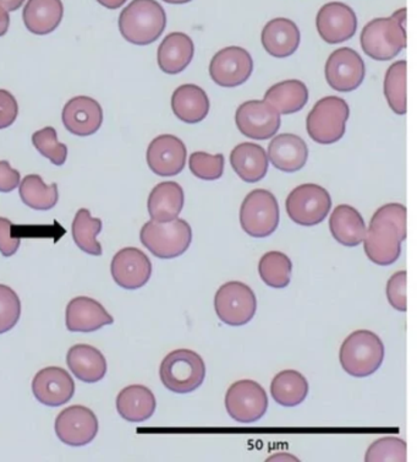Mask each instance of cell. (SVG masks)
Masks as SVG:
<instances>
[{
  "instance_id": "cell-51",
  "label": "cell",
  "mask_w": 417,
  "mask_h": 462,
  "mask_svg": "<svg viewBox=\"0 0 417 462\" xmlns=\"http://www.w3.org/2000/svg\"><path fill=\"white\" fill-rule=\"evenodd\" d=\"M163 2L169 3V5H186L191 0H163Z\"/></svg>"
},
{
  "instance_id": "cell-13",
  "label": "cell",
  "mask_w": 417,
  "mask_h": 462,
  "mask_svg": "<svg viewBox=\"0 0 417 462\" xmlns=\"http://www.w3.org/2000/svg\"><path fill=\"white\" fill-rule=\"evenodd\" d=\"M235 122L241 134L255 140L271 139L280 128V115L266 101H248L238 108Z\"/></svg>"
},
{
  "instance_id": "cell-9",
  "label": "cell",
  "mask_w": 417,
  "mask_h": 462,
  "mask_svg": "<svg viewBox=\"0 0 417 462\" xmlns=\"http://www.w3.org/2000/svg\"><path fill=\"white\" fill-rule=\"evenodd\" d=\"M214 310L217 317L231 327H241L249 323L258 310L255 292L245 283L231 282L224 283L214 296Z\"/></svg>"
},
{
  "instance_id": "cell-16",
  "label": "cell",
  "mask_w": 417,
  "mask_h": 462,
  "mask_svg": "<svg viewBox=\"0 0 417 462\" xmlns=\"http://www.w3.org/2000/svg\"><path fill=\"white\" fill-rule=\"evenodd\" d=\"M111 272L116 285L125 290H138L150 282L152 263L138 248H124L112 260Z\"/></svg>"
},
{
  "instance_id": "cell-28",
  "label": "cell",
  "mask_w": 417,
  "mask_h": 462,
  "mask_svg": "<svg viewBox=\"0 0 417 462\" xmlns=\"http://www.w3.org/2000/svg\"><path fill=\"white\" fill-rule=\"evenodd\" d=\"M153 221L169 222L179 217L184 208V190L176 181H163L153 188L147 201Z\"/></svg>"
},
{
  "instance_id": "cell-45",
  "label": "cell",
  "mask_w": 417,
  "mask_h": 462,
  "mask_svg": "<svg viewBox=\"0 0 417 462\" xmlns=\"http://www.w3.org/2000/svg\"><path fill=\"white\" fill-rule=\"evenodd\" d=\"M20 173L14 170L8 161H0V191L10 193L19 187Z\"/></svg>"
},
{
  "instance_id": "cell-20",
  "label": "cell",
  "mask_w": 417,
  "mask_h": 462,
  "mask_svg": "<svg viewBox=\"0 0 417 462\" xmlns=\"http://www.w3.org/2000/svg\"><path fill=\"white\" fill-rule=\"evenodd\" d=\"M32 392L43 405L58 407L73 399L75 383L65 369L47 367L37 373L33 378Z\"/></svg>"
},
{
  "instance_id": "cell-19",
  "label": "cell",
  "mask_w": 417,
  "mask_h": 462,
  "mask_svg": "<svg viewBox=\"0 0 417 462\" xmlns=\"http://www.w3.org/2000/svg\"><path fill=\"white\" fill-rule=\"evenodd\" d=\"M61 119L68 132L85 138L94 135L101 128L104 123V109L94 98L77 96L65 105Z\"/></svg>"
},
{
  "instance_id": "cell-24",
  "label": "cell",
  "mask_w": 417,
  "mask_h": 462,
  "mask_svg": "<svg viewBox=\"0 0 417 462\" xmlns=\"http://www.w3.org/2000/svg\"><path fill=\"white\" fill-rule=\"evenodd\" d=\"M67 363L78 381L88 384L102 381L107 373V361L104 354L90 345L73 346L68 352Z\"/></svg>"
},
{
  "instance_id": "cell-30",
  "label": "cell",
  "mask_w": 417,
  "mask_h": 462,
  "mask_svg": "<svg viewBox=\"0 0 417 462\" xmlns=\"http://www.w3.org/2000/svg\"><path fill=\"white\" fill-rule=\"evenodd\" d=\"M232 169L242 180L256 183L266 177L268 171V156L265 149L256 143H242L231 153Z\"/></svg>"
},
{
  "instance_id": "cell-42",
  "label": "cell",
  "mask_w": 417,
  "mask_h": 462,
  "mask_svg": "<svg viewBox=\"0 0 417 462\" xmlns=\"http://www.w3.org/2000/svg\"><path fill=\"white\" fill-rule=\"evenodd\" d=\"M387 299L394 310L399 311L408 310V304H406V273L404 270L395 273L388 280Z\"/></svg>"
},
{
  "instance_id": "cell-43",
  "label": "cell",
  "mask_w": 417,
  "mask_h": 462,
  "mask_svg": "<svg viewBox=\"0 0 417 462\" xmlns=\"http://www.w3.org/2000/svg\"><path fill=\"white\" fill-rule=\"evenodd\" d=\"M19 115V105L12 92L0 88V129L9 128Z\"/></svg>"
},
{
  "instance_id": "cell-33",
  "label": "cell",
  "mask_w": 417,
  "mask_h": 462,
  "mask_svg": "<svg viewBox=\"0 0 417 462\" xmlns=\"http://www.w3.org/2000/svg\"><path fill=\"white\" fill-rule=\"evenodd\" d=\"M309 393V383L302 373L283 371L273 378L271 395L280 406L295 407L305 402Z\"/></svg>"
},
{
  "instance_id": "cell-40",
  "label": "cell",
  "mask_w": 417,
  "mask_h": 462,
  "mask_svg": "<svg viewBox=\"0 0 417 462\" xmlns=\"http://www.w3.org/2000/svg\"><path fill=\"white\" fill-rule=\"evenodd\" d=\"M22 316V300L9 286L0 285V335L12 330Z\"/></svg>"
},
{
  "instance_id": "cell-4",
  "label": "cell",
  "mask_w": 417,
  "mask_h": 462,
  "mask_svg": "<svg viewBox=\"0 0 417 462\" xmlns=\"http://www.w3.org/2000/svg\"><path fill=\"white\" fill-rule=\"evenodd\" d=\"M160 381L176 393H189L200 388L206 378V365L193 350L180 348L170 352L160 363Z\"/></svg>"
},
{
  "instance_id": "cell-39",
  "label": "cell",
  "mask_w": 417,
  "mask_h": 462,
  "mask_svg": "<svg viewBox=\"0 0 417 462\" xmlns=\"http://www.w3.org/2000/svg\"><path fill=\"white\" fill-rule=\"evenodd\" d=\"M365 461H406V443L394 437L374 441L366 451Z\"/></svg>"
},
{
  "instance_id": "cell-38",
  "label": "cell",
  "mask_w": 417,
  "mask_h": 462,
  "mask_svg": "<svg viewBox=\"0 0 417 462\" xmlns=\"http://www.w3.org/2000/svg\"><path fill=\"white\" fill-rule=\"evenodd\" d=\"M32 143L37 152L56 166H63L68 157V147L58 142L57 130L53 126L39 130L32 135Z\"/></svg>"
},
{
  "instance_id": "cell-12",
  "label": "cell",
  "mask_w": 417,
  "mask_h": 462,
  "mask_svg": "<svg viewBox=\"0 0 417 462\" xmlns=\"http://www.w3.org/2000/svg\"><path fill=\"white\" fill-rule=\"evenodd\" d=\"M254 70V60L241 47L220 51L210 64L212 80L222 88H237L248 81Z\"/></svg>"
},
{
  "instance_id": "cell-10",
  "label": "cell",
  "mask_w": 417,
  "mask_h": 462,
  "mask_svg": "<svg viewBox=\"0 0 417 462\" xmlns=\"http://www.w3.org/2000/svg\"><path fill=\"white\" fill-rule=\"evenodd\" d=\"M286 208L295 224L310 227L321 224L330 214L331 195L317 184H303L286 198Z\"/></svg>"
},
{
  "instance_id": "cell-6",
  "label": "cell",
  "mask_w": 417,
  "mask_h": 462,
  "mask_svg": "<svg viewBox=\"0 0 417 462\" xmlns=\"http://www.w3.org/2000/svg\"><path fill=\"white\" fill-rule=\"evenodd\" d=\"M350 109L343 98L328 96L314 105L307 117V133L313 142L330 145L340 142L345 134V125Z\"/></svg>"
},
{
  "instance_id": "cell-3",
  "label": "cell",
  "mask_w": 417,
  "mask_h": 462,
  "mask_svg": "<svg viewBox=\"0 0 417 462\" xmlns=\"http://www.w3.org/2000/svg\"><path fill=\"white\" fill-rule=\"evenodd\" d=\"M340 359L341 367L348 374L366 378L381 368L385 359V345L372 331H354L341 344Z\"/></svg>"
},
{
  "instance_id": "cell-15",
  "label": "cell",
  "mask_w": 417,
  "mask_h": 462,
  "mask_svg": "<svg viewBox=\"0 0 417 462\" xmlns=\"http://www.w3.org/2000/svg\"><path fill=\"white\" fill-rule=\"evenodd\" d=\"M326 79L333 90L340 92L357 90L365 79L364 60L351 48H340L328 58Z\"/></svg>"
},
{
  "instance_id": "cell-25",
  "label": "cell",
  "mask_w": 417,
  "mask_h": 462,
  "mask_svg": "<svg viewBox=\"0 0 417 462\" xmlns=\"http://www.w3.org/2000/svg\"><path fill=\"white\" fill-rule=\"evenodd\" d=\"M156 407L155 395L143 385L126 386L116 398V410L119 415L131 423H141L151 419Z\"/></svg>"
},
{
  "instance_id": "cell-8",
  "label": "cell",
  "mask_w": 417,
  "mask_h": 462,
  "mask_svg": "<svg viewBox=\"0 0 417 462\" xmlns=\"http://www.w3.org/2000/svg\"><path fill=\"white\" fill-rule=\"evenodd\" d=\"M361 47L375 60H391L406 47V30L392 18L372 20L361 32Z\"/></svg>"
},
{
  "instance_id": "cell-21",
  "label": "cell",
  "mask_w": 417,
  "mask_h": 462,
  "mask_svg": "<svg viewBox=\"0 0 417 462\" xmlns=\"http://www.w3.org/2000/svg\"><path fill=\"white\" fill-rule=\"evenodd\" d=\"M114 323L101 303L90 297H77L67 307V328L71 333H94Z\"/></svg>"
},
{
  "instance_id": "cell-48",
  "label": "cell",
  "mask_w": 417,
  "mask_h": 462,
  "mask_svg": "<svg viewBox=\"0 0 417 462\" xmlns=\"http://www.w3.org/2000/svg\"><path fill=\"white\" fill-rule=\"evenodd\" d=\"M99 5H104V8L109 10H115L121 8V6L124 5L126 0H97Z\"/></svg>"
},
{
  "instance_id": "cell-32",
  "label": "cell",
  "mask_w": 417,
  "mask_h": 462,
  "mask_svg": "<svg viewBox=\"0 0 417 462\" xmlns=\"http://www.w3.org/2000/svg\"><path fill=\"white\" fill-rule=\"evenodd\" d=\"M309 100V90L300 80H286L273 85L266 92L265 101L272 105L279 115H292L302 111Z\"/></svg>"
},
{
  "instance_id": "cell-2",
  "label": "cell",
  "mask_w": 417,
  "mask_h": 462,
  "mask_svg": "<svg viewBox=\"0 0 417 462\" xmlns=\"http://www.w3.org/2000/svg\"><path fill=\"white\" fill-rule=\"evenodd\" d=\"M119 30L128 42L147 46L166 30L167 15L156 0H132L119 16Z\"/></svg>"
},
{
  "instance_id": "cell-26",
  "label": "cell",
  "mask_w": 417,
  "mask_h": 462,
  "mask_svg": "<svg viewBox=\"0 0 417 462\" xmlns=\"http://www.w3.org/2000/svg\"><path fill=\"white\" fill-rule=\"evenodd\" d=\"M64 6L61 0H29L23 8L26 29L35 35H48L60 25Z\"/></svg>"
},
{
  "instance_id": "cell-46",
  "label": "cell",
  "mask_w": 417,
  "mask_h": 462,
  "mask_svg": "<svg viewBox=\"0 0 417 462\" xmlns=\"http://www.w3.org/2000/svg\"><path fill=\"white\" fill-rule=\"evenodd\" d=\"M10 26L9 12H6L5 8L0 6V37L5 35L8 32Z\"/></svg>"
},
{
  "instance_id": "cell-36",
  "label": "cell",
  "mask_w": 417,
  "mask_h": 462,
  "mask_svg": "<svg viewBox=\"0 0 417 462\" xmlns=\"http://www.w3.org/2000/svg\"><path fill=\"white\" fill-rule=\"evenodd\" d=\"M293 263L285 253L268 252L258 263L262 282L273 289H286L292 280Z\"/></svg>"
},
{
  "instance_id": "cell-41",
  "label": "cell",
  "mask_w": 417,
  "mask_h": 462,
  "mask_svg": "<svg viewBox=\"0 0 417 462\" xmlns=\"http://www.w3.org/2000/svg\"><path fill=\"white\" fill-rule=\"evenodd\" d=\"M190 170L195 177L204 180H217L223 176L224 157L206 152H194L190 157Z\"/></svg>"
},
{
  "instance_id": "cell-5",
  "label": "cell",
  "mask_w": 417,
  "mask_h": 462,
  "mask_svg": "<svg viewBox=\"0 0 417 462\" xmlns=\"http://www.w3.org/2000/svg\"><path fill=\"white\" fill-rule=\"evenodd\" d=\"M143 245L159 259H174L183 255L193 242V229L186 220L169 222L149 221L140 232Z\"/></svg>"
},
{
  "instance_id": "cell-50",
  "label": "cell",
  "mask_w": 417,
  "mask_h": 462,
  "mask_svg": "<svg viewBox=\"0 0 417 462\" xmlns=\"http://www.w3.org/2000/svg\"><path fill=\"white\" fill-rule=\"evenodd\" d=\"M276 458H280V460L297 461V458L295 457H292V455H286V454H283V455L276 454V455H275V457H269L268 461L276 460Z\"/></svg>"
},
{
  "instance_id": "cell-11",
  "label": "cell",
  "mask_w": 417,
  "mask_h": 462,
  "mask_svg": "<svg viewBox=\"0 0 417 462\" xmlns=\"http://www.w3.org/2000/svg\"><path fill=\"white\" fill-rule=\"evenodd\" d=\"M228 415L239 423H254L261 420L268 409L265 389L254 381H239L225 393Z\"/></svg>"
},
{
  "instance_id": "cell-31",
  "label": "cell",
  "mask_w": 417,
  "mask_h": 462,
  "mask_svg": "<svg viewBox=\"0 0 417 462\" xmlns=\"http://www.w3.org/2000/svg\"><path fill=\"white\" fill-rule=\"evenodd\" d=\"M330 229L333 238L345 246H357L364 242L366 225L360 212L350 205H340L331 215Z\"/></svg>"
},
{
  "instance_id": "cell-29",
  "label": "cell",
  "mask_w": 417,
  "mask_h": 462,
  "mask_svg": "<svg viewBox=\"0 0 417 462\" xmlns=\"http://www.w3.org/2000/svg\"><path fill=\"white\" fill-rule=\"evenodd\" d=\"M174 115L180 121L195 125L203 122L210 112V100L203 88L193 84L181 85L172 97Z\"/></svg>"
},
{
  "instance_id": "cell-37",
  "label": "cell",
  "mask_w": 417,
  "mask_h": 462,
  "mask_svg": "<svg viewBox=\"0 0 417 462\" xmlns=\"http://www.w3.org/2000/svg\"><path fill=\"white\" fill-rule=\"evenodd\" d=\"M385 95L389 107L399 116L406 113V61L399 60L389 67L385 79Z\"/></svg>"
},
{
  "instance_id": "cell-49",
  "label": "cell",
  "mask_w": 417,
  "mask_h": 462,
  "mask_svg": "<svg viewBox=\"0 0 417 462\" xmlns=\"http://www.w3.org/2000/svg\"><path fill=\"white\" fill-rule=\"evenodd\" d=\"M392 19L395 20L396 23H399L402 27H406V9L403 8L398 10V12H395L392 15Z\"/></svg>"
},
{
  "instance_id": "cell-23",
  "label": "cell",
  "mask_w": 417,
  "mask_h": 462,
  "mask_svg": "<svg viewBox=\"0 0 417 462\" xmlns=\"http://www.w3.org/2000/svg\"><path fill=\"white\" fill-rule=\"evenodd\" d=\"M300 30L292 20L278 18L271 20L262 30V44L266 52L275 58L292 56L299 48Z\"/></svg>"
},
{
  "instance_id": "cell-17",
  "label": "cell",
  "mask_w": 417,
  "mask_h": 462,
  "mask_svg": "<svg viewBox=\"0 0 417 462\" xmlns=\"http://www.w3.org/2000/svg\"><path fill=\"white\" fill-rule=\"evenodd\" d=\"M316 25L320 36L327 43L344 42L357 32V14L344 3H328L317 14Z\"/></svg>"
},
{
  "instance_id": "cell-27",
  "label": "cell",
  "mask_w": 417,
  "mask_h": 462,
  "mask_svg": "<svg viewBox=\"0 0 417 462\" xmlns=\"http://www.w3.org/2000/svg\"><path fill=\"white\" fill-rule=\"evenodd\" d=\"M195 47L193 40L183 32H173L160 43L157 60L160 69L167 74H179L186 69L193 60Z\"/></svg>"
},
{
  "instance_id": "cell-7",
  "label": "cell",
  "mask_w": 417,
  "mask_h": 462,
  "mask_svg": "<svg viewBox=\"0 0 417 462\" xmlns=\"http://www.w3.org/2000/svg\"><path fill=\"white\" fill-rule=\"evenodd\" d=\"M240 225L251 237L271 236L279 225V207L275 195L265 189L248 194L240 208Z\"/></svg>"
},
{
  "instance_id": "cell-14",
  "label": "cell",
  "mask_w": 417,
  "mask_h": 462,
  "mask_svg": "<svg viewBox=\"0 0 417 462\" xmlns=\"http://www.w3.org/2000/svg\"><path fill=\"white\" fill-rule=\"evenodd\" d=\"M98 420L88 407L75 405L61 411L56 420V433L70 447L90 444L98 433Z\"/></svg>"
},
{
  "instance_id": "cell-22",
  "label": "cell",
  "mask_w": 417,
  "mask_h": 462,
  "mask_svg": "<svg viewBox=\"0 0 417 462\" xmlns=\"http://www.w3.org/2000/svg\"><path fill=\"white\" fill-rule=\"evenodd\" d=\"M268 161L276 169L293 173L305 166L309 150L300 136L280 134L273 138L268 146Z\"/></svg>"
},
{
  "instance_id": "cell-47",
  "label": "cell",
  "mask_w": 417,
  "mask_h": 462,
  "mask_svg": "<svg viewBox=\"0 0 417 462\" xmlns=\"http://www.w3.org/2000/svg\"><path fill=\"white\" fill-rule=\"evenodd\" d=\"M25 0H0V6L5 8L6 12H16L22 8Z\"/></svg>"
},
{
  "instance_id": "cell-1",
  "label": "cell",
  "mask_w": 417,
  "mask_h": 462,
  "mask_svg": "<svg viewBox=\"0 0 417 462\" xmlns=\"http://www.w3.org/2000/svg\"><path fill=\"white\" fill-rule=\"evenodd\" d=\"M405 238L406 208L402 204L385 205L375 212L370 227L366 231V255L377 265H392L402 254V243Z\"/></svg>"
},
{
  "instance_id": "cell-35",
  "label": "cell",
  "mask_w": 417,
  "mask_h": 462,
  "mask_svg": "<svg viewBox=\"0 0 417 462\" xmlns=\"http://www.w3.org/2000/svg\"><path fill=\"white\" fill-rule=\"evenodd\" d=\"M102 231V221L91 217L90 210L81 208L75 215L71 234L78 248L87 254L102 255V245L97 236Z\"/></svg>"
},
{
  "instance_id": "cell-18",
  "label": "cell",
  "mask_w": 417,
  "mask_h": 462,
  "mask_svg": "<svg viewBox=\"0 0 417 462\" xmlns=\"http://www.w3.org/2000/svg\"><path fill=\"white\" fill-rule=\"evenodd\" d=\"M186 146L177 136H157L147 149V163L153 173L160 177H173L184 170L186 163Z\"/></svg>"
},
{
  "instance_id": "cell-34",
  "label": "cell",
  "mask_w": 417,
  "mask_h": 462,
  "mask_svg": "<svg viewBox=\"0 0 417 462\" xmlns=\"http://www.w3.org/2000/svg\"><path fill=\"white\" fill-rule=\"evenodd\" d=\"M23 203L33 210L46 211L56 207L59 199L57 183L46 186L39 174H29L19 184Z\"/></svg>"
},
{
  "instance_id": "cell-44",
  "label": "cell",
  "mask_w": 417,
  "mask_h": 462,
  "mask_svg": "<svg viewBox=\"0 0 417 462\" xmlns=\"http://www.w3.org/2000/svg\"><path fill=\"white\" fill-rule=\"evenodd\" d=\"M14 225L5 217H0V253L5 258L19 251L20 237L13 234Z\"/></svg>"
}]
</instances>
